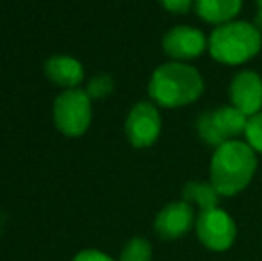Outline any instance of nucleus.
Masks as SVG:
<instances>
[{
  "instance_id": "1",
  "label": "nucleus",
  "mask_w": 262,
  "mask_h": 261,
  "mask_svg": "<svg viewBox=\"0 0 262 261\" xmlns=\"http://www.w3.org/2000/svg\"><path fill=\"white\" fill-rule=\"evenodd\" d=\"M257 165V152L246 142H225L214 149L210 159V185L221 197H234L248 188Z\"/></svg>"
},
{
  "instance_id": "2",
  "label": "nucleus",
  "mask_w": 262,
  "mask_h": 261,
  "mask_svg": "<svg viewBox=\"0 0 262 261\" xmlns=\"http://www.w3.org/2000/svg\"><path fill=\"white\" fill-rule=\"evenodd\" d=\"M205 81L189 63L168 61L154 70L148 83V95L161 108H184L202 97Z\"/></svg>"
},
{
  "instance_id": "3",
  "label": "nucleus",
  "mask_w": 262,
  "mask_h": 261,
  "mask_svg": "<svg viewBox=\"0 0 262 261\" xmlns=\"http://www.w3.org/2000/svg\"><path fill=\"white\" fill-rule=\"evenodd\" d=\"M262 49V31L255 24L234 20L217 25L209 36V54L221 65H245Z\"/></svg>"
},
{
  "instance_id": "4",
  "label": "nucleus",
  "mask_w": 262,
  "mask_h": 261,
  "mask_svg": "<svg viewBox=\"0 0 262 261\" xmlns=\"http://www.w3.org/2000/svg\"><path fill=\"white\" fill-rule=\"evenodd\" d=\"M91 118V97L82 88L64 90L54 101V124L68 138L82 136L90 129Z\"/></svg>"
},
{
  "instance_id": "5",
  "label": "nucleus",
  "mask_w": 262,
  "mask_h": 261,
  "mask_svg": "<svg viewBox=\"0 0 262 261\" xmlns=\"http://www.w3.org/2000/svg\"><path fill=\"white\" fill-rule=\"evenodd\" d=\"M246 124L248 116L230 104L202 115L196 122V131L207 145L216 149L221 143L237 139V136L245 134Z\"/></svg>"
},
{
  "instance_id": "6",
  "label": "nucleus",
  "mask_w": 262,
  "mask_h": 261,
  "mask_svg": "<svg viewBox=\"0 0 262 261\" xmlns=\"http://www.w3.org/2000/svg\"><path fill=\"white\" fill-rule=\"evenodd\" d=\"M194 231H196L198 242L212 252L228 251L237 236L234 218L220 206L198 213Z\"/></svg>"
},
{
  "instance_id": "7",
  "label": "nucleus",
  "mask_w": 262,
  "mask_h": 261,
  "mask_svg": "<svg viewBox=\"0 0 262 261\" xmlns=\"http://www.w3.org/2000/svg\"><path fill=\"white\" fill-rule=\"evenodd\" d=\"M162 129V118L157 104L152 101H141L132 106L125 120V134L136 149L152 147L159 139Z\"/></svg>"
},
{
  "instance_id": "8",
  "label": "nucleus",
  "mask_w": 262,
  "mask_h": 261,
  "mask_svg": "<svg viewBox=\"0 0 262 261\" xmlns=\"http://www.w3.org/2000/svg\"><path fill=\"white\" fill-rule=\"evenodd\" d=\"M162 50L171 61L189 63L209 49V38L204 31L191 25H177L162 36Z\"/></svg>"
},
{
  "instance_id": "9",
  "label": "nucleus",
  "mask_w": 262,
  "mask_h": 261,
  "mask_svg": "<svg viewBox=\"0 0 262 261\" xmlns=\"http://www.w3.org/2000/svg\"><path fill=\"white\" fill-rule=\"evenodd\" d=\"M196 222L194 208L186 200L166 204L154 220V231L162 240H179L186 236Z\"/></svg>"
},
{
  "instance_id": "10",
  "label": "nucleus",
  "mask_w": 262,
  "mask_h": 261,
  "mask_svg": "<svg viewBox=\"0 0 262 261\" xmlns=\"http://www.w3.org/2000/svg\"><path fill=\"white\" fill-rule=\"evenodd\" d=\"M230 104L246 116L262 111V77L253 70H241L230 81L228 86Z\"/></svg>"
},
{
  "instance_id": "11",
  "label": "nucleus",
  "mask_w": 262,
  "mask_h": 261,
  "mask_svg": "<svg viewBox=\"0 0 262 261\" xmlns=\"http://www.w3.org/2000/svg\"><path fill=\"white\" fill-rule=\"evenodd\" d=\"M45 75L50 83L57 84L64 90H73L79 88V84L84 79V66L79 59L72 56H52L45 63Z\"/></svg>"
},
{
  "instance_id": "12",
  "label": "nucleus",
  "mask_w": 262,
  "mask_h": 261,
  "mask_svg": "<svg viewBox=\"0 0 262 261\" xmlns=\"http://www.w3.org/2000/svg\"><path fill=\"white\" fill-rule=\"evenodd\" d=\"M243 9V0H194V11L200 20L210 25L234 22Z\"/></svg>"
},
{
  "instance_id": "13",
  "label": "nucleus",
  "mask_w": 262,
  "mask_h": 261,
  "mask_svg": "<svg viewBox=\"0 0 262 261\" xmlns=\"http://www.w3.org/2000/svg\"><path fill=\"white\" fill-rule=\"evenodd\" d=\"M220 198L221 195L210 185V181H189L182 188V200L189 202L191 206H198L200 211L220 206Z\"/></svg>"
},
{
  "instance_id": "14",
  "label": "nucleus",
  "mask_w": 262,
  "mask_h": 261,
  "mask_svg": "<svg viewBox=\"0 0 262 261\" xmlns=\"http://www.w3.org/2000/svg\"><path fill=\"white\" fill-rule=\"evenodd\" d=\"M118 261H152V244L141 236L132 238L123 245Z\"/></svg>"
},
{
  "instance_id": "15",
  "label": "nucleus",
  "mask_w": 262,
  "mask_h": 261,
  "mask_svg": "<svg viewBox=\"0 0 262 261\" xmlns=\"http://www.w3.org/2000/svg\"><path fill=\"white\" fill-rule=\"evenodd\" d=\"M245 138H246V143H248L257 154H262V111L248 118Z\"/></svg>"
},
{
  "instance_id": "16",
  "label": "nucleus",
  "mask_w": 262,
  "mask_h": 261,
  "mask_svg": "<svg viewBox=\"0 0 262 261\" xmlns=\"http://www.w3.org/2000/svg\"><path fill=\"white\" fill-rule=\"evenodd\" d=\"M114 90V81L111 75H97L90 81L86 88V93L91 97V101H98V98H105Z\"/></svg>"
},
{
  "instance_id": "17",
  "label": "nucleus",
  "mask_w": 262,
  "mask_h": 261,
  "mask_svg": "<svg viewBox=\"0 0 262 261\" xmlns=\"http://www.w3.org/2000/svg\"><path fill=\"white\" fill-rule=\"evenodd\" d=\"M159 4L171 14H186L194 7V0H159Z\"/></svg>"
},
{
  "instance_id": "18",
  "label": "nucleus",
  "mask_w": 262,
  "mask_h": 261,
  "mask_svg": "<svg viewBox=\"0 0 262 261\" xmlns=\"http://www.w3.org/2000/svg\"><path fill=\"white\" fill-rule=\"evenodd\" d=\"M73 261H116V259H113L109 254L98 251V249H84V251L77 252Z\"/></svg>"
},
{
  "instance_id": "19",
  "label": "nucleus",
  "mask_w": 262,
  "mask_h": 261,
  "mask_svg": "<svg viewBox=\"0 0 262 261\" xmlns=\"http://www.w3.org/2000/svg\"><path fill=\"white\" fill-rule=\"evenodd\" d=\"M257 2V16H255V25L262 31V0H255Z\"/></svg>"
}]
</instances>
